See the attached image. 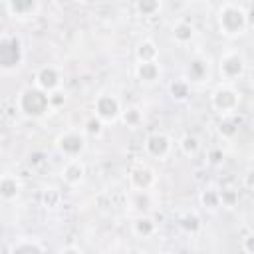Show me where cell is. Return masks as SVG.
<instances>
[{
	"mask_svg": "<svg viewBox=\"0 0 254 254\" xmlns=\"http://www.w3.org/2000/svg\"><path fill=\"white\" fill-rule=\"evenodd\" d=\"M218 26L226 36H238L248 26V14L240 4L226 2L218 10Z\"/></svg>",
	"mask_w": 254,
	"mask_h": 254,
	"instance_id": "1",
	"label": "cell"
},
{
	"mask_svg": "<svg viewBox=\"0 0 254 254\" xmlns=\"http://www.w3.org/2000/svg\"><path fill=\"white\" fill-rule=\"evenodd\" d=\"M18 109L28 115V117H44L52 105H50V95L42 91L40 87H26L18 95Z\"/></svg>",
	"mask_w": 254,
	"mask_h": 254,
	"instance_id": "2",
	"label": "cell"
},
{
	"mask_svg": "<svg viewBox=\"0 0 254 254\" xmlns=\"http://www.w3.org/2000/svg\"><path fill=\"white\" fill-rule=\"evenodd\" d=\"M22 60H24L22 42L12 34H4L0 38V67H2V71L16 69L22 64Z\"/></svg>",
	"mask_w": 254,
	"mask_h": 254,
	"instance_id": "3",
	"label": "cell"
},
{
	"mask_svg": "<svg viewBox=\"0 0 254 254\" xmlns=\"http://www.w3.org/2000/svg\"><path fill=\"white\" fill-rule=\"evenodd\" d=\"M240 103V93L230 85H220L212 93V107L220 113H232Z\"/></svg>",
	"mask_w": 254,
	"mask_h": 254,
	"instance_id": "4",
	"label": "cell"
},
{
	"mask_svg": "<svg viewBox=\"0 0 254 254\" xmlns=\"http://www.w3.org/2000/svg\"><path fill=\"white\" fill-rule=\"evenodd\" d=\"M95 107V115L101 119V121H115L119 115H121V105H119V99L109 95V93H103L95 99L93 103Z\"/></svg>",
	"mask_w": 254,
	"mask_h": 254,
	"instance_id": "5",
	"label": "cell"
},
{
	"mask_svg": "<svg viewBox=\"0 0 254 254\" xmlns=\"http://www.w3.org/2000/svg\"><path fill=\"white\" fill-rule=\"evenodd\" d=\"M58 149L69 157V159H77V155L85 149V137L77 131H67L58 139Z\"/></svg>",
	"mask_w": 254,
	"mask_h": 254,
	"instance_id": "6",
	"label": "cell"
},
{
	"mask_svg": "<svg viewBox=\"0 0 254 254\" xmlns=\"http://www.w3.org/2000/svg\"><path fill=\"white\" fill-rule=\"evenodd\" d=\"M244 71V58L238 52H228L220 58V73L224 79H236Z\"/></svg>",
	"mask_w": 254,
	"mask_h": 254,
	"instance_id": "7",
	"label": "cell"
},
{
	"mask_svg": "<svg viewBox=\"0 0 254 254\" xmlns=\"http://www.w3.org/2000/svg\"><path fill=\"white\" fill-rule=\"evenodd\" d=\"M60 83H62V75H60V71L54 65H44V67L38 69V73H36V87H40L48 95L58 91Z\"/></svg>",
	"mask_w": 254,
	"mask_h": 254,
	"instance_id": "8",
	"label": "cell"
},
{
	"mask_svg": "<svg viewBox=\"0 0 254 254\" xmlns=\"http://www.w3.org/2000/svg\"><path fill=\"white\" fill-rule=\"evenodd\" d=\"M145 151L155 159H165L171 151V139L163 133H153L145 141Z\"/></svg>",
	"mask_w": 254,
	"mask_h": 254,
	"instance_id": "9",
	"label": "cell"
},
{
	"mask_svg": "<svg viewBox=\"0 0 254 254\" xmlns=\"http://www.w3.org/2000/svg\"><path fill=\"white\" fill-rule=\"evenodd\" d=\"M129 183H131V187L137 189L139 192H145V190H149V189L153 187V183H155V171L149 169V167H145V165L135 167V169L131 171V175H129Z\"/></svg>",
	"mask_w": 254,
	"mask_h": 254,
	"instance_id": "10",
	"label": "cell"
},
{
	"mask_svg": "<svg viewBox=\"0 0 254 254\" xmlns=\"http://www.w3.org/2000/svg\"><path fill=\"white\" fill-rule=\"evenodd\" d=\"M4 8L18 18H26V16H34L40 8V4L36 0H10L4 4Z\"/></svg>",
	"mask_w": 254,
	"mask_h": 254,
	"instance_id": "11",
	"label": "cell"
},
{
	"mask_svg": "<svg viewBox=\"0 0 254 254\" xmlns=\"http://www.w3.org/2000/svg\"><path fill=\"white\" fill-rule=\"evenodd\" d=\"M62 175H64V181L67 183V185H77L81 179H83V175H85V167H83V163L79 161V159H71L65 167H64V171H62Z\"/></svg>",
	"mask_w": 254,
	"mask_h": 254,
	"instance_id": "12",
	"label": "cell"
},
{
	"mask_svg": "<svg viewBox=\"0 0 254 254\" xmlns=\"http://www.w3.org/2000/svg\"><path fill=\"white\" fill-rule=\"evenodd\" d=\"M137 64H149V62H157V56H159V50L155 46L153 40H143L139 46H137Z\"/></svg>",
	"mask_w": 254,
	"mask_h": 254,
	"instance_id": "13",
	"label": "cell"
},
{
	"mask_svg": "<svg viewBox=\"0 0 254 254\" xmlns=\"http://www.w3.org/2000/svg\"><path fill=\"white\" fill-rule=\"evenodd\" d=\"M135 75H137L141 81H145V83H153V81L159 79V75H161V67H159L157 62L137 64V67H135Z\"/></svg>",
	"mask_w": 254,
	"mask_h": 254,
	"instance_id": "14",
	"label": "cell"
},
{
	"mask_svg": "<svg viewBox=\"0 0 254 254\" xmlns=\"http://www.w3.org/2000/svg\"><path fill=\"white\" fill-rule=\"evenodd\" d=\"M187 73H189V79H190V81H202V79L206 77V73H208V62H204V60H200V58L192 60V62L189 64Z\"/></svg>",
	"mask_w": 254,
	"mask_h": 254,
	"instance_id": "15",
	"label": "cell"
},
{
	"mask_svg": "<svg viewBox=\"0 0 254 254\" xmlns=\"http://www.w3.org/2000/svg\"><path fill=\"white\" fill-rule=\"evenodd\" d=\"M18 194V181L12 175H4L0 181V196L2 200H12Z\"/></svg>",
	"mask_w": 254,
	"mask_h": 254,
	"instance_id": "16",
	"label": "cell"
},
{
	"mask_svg": "<svg viewBox=\"0 0 254 254\" xmlns=\"http://www.w3.org/2000/svg\"><path fill=\"white\" fill-rule=\"evenodd\" d=\"M192 36H194V28H192L189 22L181 20V22H177V24L173 26V38H175L179 44H187V42H190Z\"/></svg>",
	"mask_w": 254,
	"mask_h": 254,
	"instance_id": "17",
	"label": "cell"
},
{
	"mask_svg": "<svg viewBox=\"0 0 254 254\" xmlns=\"http://www.w3.org/2000/svg\"><path fill=\"white\" fill-rule=\"evenodd\" d=\"M155 228H157V224H155V220H153L151 216H139V218L133 222L135 234H139V236H143V238L151 236V234L155 232Z\"/></svg>",
	"mask_w": 254,
	"mask_h": 254,
	"instance_id": "18",
	"label": "cell"
},
{
	"mask_svg": "<svg viewBox=\"0 0 254 254\" xmlns=\"http://www.w3.org/2000/svg\"><path fill=\"white\" fill-rule=\"evenodd\" d=\"M179 226L185 230V232H190V234H196L200 230V218L194 214V212H187L179 218Z\"/></svg>",
	"mask_w": 254,
	"mask_h": 254,
	"instance_id": "19",
	"label": "cell"
},
{
	"mask_svg": "<svg viewBox=\"0 0 254 254\" xmlns=\"http://www.w3.org/2000/svg\"><path fill=\"white\" fill-rule=\"evenodd\" d=\"M12 254H44V250L34 240H20L18 244H14Z\"/></svg>",
	"mask_w": 254,
	"mask_h": 254,
	"instance_id": "20",
	"label": "cell"
},
{
	"mask_svg": "<svg viewBox=\"0 0 254 254\" xmlns=\"http://www.w3.org/2000/svg\"><path fill=\"white\" fill-rule=\"evenodd\" d=\"M121 119H123L125 125H129V127H137V125L143 121V113H141L139 107L131 105V107H127L125 111H121Z\"/></svg>",
	"mask_w": 254,
	"mask_h": 254,
	"instance_id": "21",
	"label": "cell"
},
{
	"mask_svg": "<svg viewBox=\"0 0 254 254\" xmlns=\"http://www.w3.org/2000/svg\"><path fill=\"white\" fill-rule=\"evenodd\" d=\"M181 149H183L185 155L190 157V155H196V151L200 149V143H198V139L194 135H185L181 139Z\"/></svg>",
	"mask_w": 254,
	"mask_h": 254,
	"instance_id": "22",
	"label": "cell"
},
{
	"mask_svg": "<svg viewBox=\"0 0 254 254\" xmlns=\"http://www.w3.org/2000/svg\"><path fill=\"white\" fill-rule=\"evenodd\" d=\"M200 202L208 208H216L220 204V190L216 189H206L202 194H200Z\"/></svg>",
	"mask_w": 254,
	"mask_h": 254,
	"instance_id": "23",
	"label": "cell"
},
{
	"mask_svg": "<svg viewBox=\"0 0 254 254\" xmlns=\"http://www.w3.org/2000/svg\"><path fill=\"white\" fill-rule=\"evenodd\" d=\"M135 8L143 16H153L155 12L161 10V2H157V0H143V2H137Z\"/></svg>",
	"mask_w": 254,
	"mask_h": 254,
	"instance_id": "24",
	"label": "cell"
},
{
	"mask_svg": "<svg viewBox=\"0 0 254 254\" xmlns=\"http://www.w3.org/2000/svg\"><path fill=\"white\" fill-rule=\"evenodd\" d=\"M101 131H103V121H101L97 115H93V117H89V119L85 121V133H87V135L99 137Z\"/></svg>",
	"mask_w": 254,
	"mask_h": 254,
	"instance_id": "25",
	"label": "cell"
},
{
	"mask_svg": "<svg viewBox=\"0 0 254 254\" xmlns=\"http://www.w3.org/2000/svg\"><path fill=\"white\" fill-rule=\"evenodd\" d=\"M171 95H173L175 99H185V97L189 95V81L179 79V81L171 83Z\"/></svg>",
	"mask_w": 254,
	"mask_h": 254,
	"instance_id": "26",
	"label": "cell"
},
{
	"mask_svg": "<svg viewBox=\"0 0 254 254\" xmlns=\"http://www.w3.org/2000/svg\"><path fill=\"white\" fill-rule=\"evenodd\" d=\"M218 131H220L222 137H234L236 131H238V127H236L234 121H230V119H222L220 125H218Z\"/></svg>",
	"mask_w": 254,
	"mask_h": 254,
	"instance_id": "27",
	"label": "cell"
},
{
	"mask_svg": "<svg viewBox=\"0 0 254 254\" xmlns=\"http://www.w3.org/2000/svg\"><path fill=\"white\" fill-rule=\"evenodd\" d=\"M238 200V192L234 189H222L220 190V202L226 206H234Z\"/></svg>",
	"mask_w": 254,
	"mask_h": 254,
	"instance_id": "28",
	"label": "cell"
},
{
	"mask_svg": "<svg viewBox=\"0 0 254 254\" xmlns=\"http://www.w3.org/2000/svg\"><path fill=\"white\" fill-rule=\"evenodd\" d=\"M65 103V95L58 89V91H54V93H50V105L52 107H60V105H64Z\"/></svg>",
	"mask_w": 254,
	"mask_h": 254,
	"instance_id": "29",
	"label": "cell"
},
{
	"mask_svg": "<svg viewBox=\"0 0 254 254\" xmlns=\"http://www.w3.org/2000/svg\"><path fill=\"white\" fill-rule=\"evenodd\" d=\"M244 185H246L250 190H254V171H248V173L244 175Z\"/></svg>",
	"mask_w": 254,
	"mask_h": 254,
	"instance_id": "30",
	"label": "cell"
},
{
	"mask_svg": "<svg viewBox=\"0 0 254 254\" xmlns=\"http://www.w3.org/2000/svg\"><path fill=\"white\" fill-rule=\"evenodd\" d=\"M220 159H222V151H210V163H220Z\"/></svg>",
	"mask_w": 254,
	"mask_h": 254,
	"instance_id": "31",
	"label": "cell"
},
{
	"mask_svg": "<svg viewBox=\"0 0 254 254\" xmlns=\"http://www.w3.org/2000/svg\"><path fill=\"white\" fill-rule=\"evenodd\" d=\"M244 246H246V250H248L250 254H254V234L246 238V242H244Z\"/></svg>",
	"mask_w": 254,
	"mask_h": 254,
	"instance_id": "32",
	"label": "cell"
},
{
	"mask_svg": "<svg viewBox=\"0 0 254 254\" xmlns=\"http://www.w3.org/2000/svg\"><path fill=\"white\" fill-rule=\"evenodd\" d=\"M62 254H81V250H79V248L69 246V248H64V250H62Z\"/></svg>",
	"mask_w": 254,
	"mask_h": 254,
	"instance_id": "33",
	"label": "cell"
},
{
	"mask_svg": "<svg viewBox=\"0 0 254 254\" xmlns=\"http://www.w3.org/2000/svg\"><path fill=\"white\" fill-rule=\"evenodd\" d=\"M127 254H141V252H137V250H131V252H127Z\"/></svg>",
	"mask_w": 254,
	"mask_h": 254,
	"instance_id": "34",
	"label": "cell"
}]
</instances>
